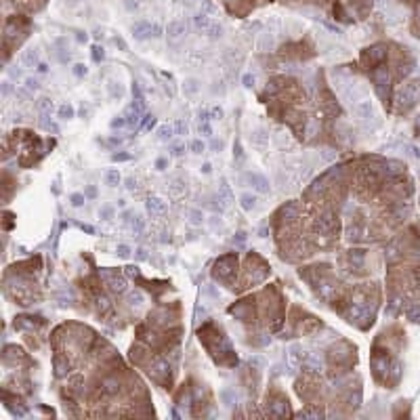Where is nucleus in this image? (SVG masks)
<instances>
[{
  "label": "nucleus",
  "mask_w": 420,
  "mask_h": 420,
  "mask_svg": "<svg viewBox=\"0 0 420 420\" xmlns=\"http://www.w3.org/2000/svg\"><path fill=\"white\" fill-rule=\"evenodd\" d=\"M387 57V50L383 44H374L370 48H366L364 50V55H362V61L366 65H374V63H381V61Z\"/></svg>",
  "instance_id": "1"
},
{
  "label": "nucleus",
  "mask_w": 420,
  "mask_h": 420,
  "mask_svg": "<svg viewBox=\"0 0 420 420\" xmlns=\"http://www.w3.org/2000/svg\"><path fill=\"white\" fill-rule=\"evenodd\" d=\"M160 34V27L158 25H151L149 21H139L132 25V36L137 40H145L149 36H158Z\"/></svg>",
  "instance_id": "2"
},
{
  "label": "nucleus",
  "mask_w": 420,
  "mask_h": 420,
  "mask_svg": "<svg viewBox=\"0 0 420 420\" xmlns=\"http://www.w3.org/2000/svg\"><path fill=\"white\" fill-rule=\"evenodd\" d=\"M248 181L252 183V187L257 189L259 193H269V189H271L269 181L265 179L263 175H259V172H250V175H248Z\"/></svg>",
  "instance_id": "3"
},
{
  "label": "nucleus",
  "mask_w": 420,
  "mask_h": 420,
  "mask_svg": "<svg viewBox=\"0 0 420 420\" xmlns=\"http://www.w3.org/2000/svg\"><path fill=\"white\" fill-rule=\"evenodd\" d=\"M250 143H252L254 147H259V149L267 147V145H269V132L263 130V128L252 130V132H250Z\"/></svg>",
  "instance_id": "4"
},
{
  "label": "nucleus",
  "mask_w": 420,
  "mask_h": 420,
  "mask_svg": "<svg viewBox=\"0 0 420 420\" xmlns=\"http://www.w3.org/2000/svg\"><path fill=\"white\" fill-rule=\"evenodd\" d=\"M183 36H185V23H181V21L168 23V40L170 42H177V40H181Z\"/></svg>",
  "instance_id": "5"
},
{
  "label": "nucleus",
  "mask_w": 420,
  "mask_h": 420,
  "mask_svg": "<svg viewBox=\"0 0 420 420\" xmlns=\"http://www.w3.org/2000/svg\"><path fill=\"white\" fill-rule=\"evenodd\" d=\"M105 278H107V282H109V288L114 290V292H118V294H122L126 290V280L124 278H118V275H114V273H103Z\"/></svg>",
  "instance_id": "6"
},
{
  "label": "nucleus",
  "mask_w": 420,
  "mask_h": 420,
  "mask_svg": "<svg viewBox=\"0 0 420 420\" xmlns=\"http://www.w3.org/2000/svg\"><path fill=\"white\" fill-rule=\"evenodd\" d=\"M147 212L151 214H164L166 212V202L164 200H160V198H149L147 200Z\"/></svg>",
  "instance_id": "7"
},
{
  "label": "nucleus",
  "mask_w": 420,
  "mask_h": 420,
  "mask_svg": "<svg viewBox=\"0 0 420 420\" xmlns=\"http://www.w3.org/2000/svg\"><path fill=\"white\" fill-rule=\"evenodd\" d=\"M315 227L322 233H330L332 227H334V217H330V214H322V217L315 221Z\"/></svg>",
  "instance_id": "8"
},
{
  "label": "nucleus",
  "mask_w": 420,
  "mask_h": 420,
  "mask_svg": "<svg viewBox=\"0 0 420 420\" xmlns=\"http://www.w3.org/2000/svg\"><path fill=\"white\" fill-rule=\"evenodd\" d=\"M351 4L355 6L357 15H360V17H364V15H368V11H370V8H372V0H353Z\"/></svg>",
  "instance_id": "9"
},
{
  "label": "nucleus",
  "mask_w": 420,
  "mask_h": 420,
  "mask_svg": "<svg viewBox=\"0 0 420 420\" xmlns=\"http://www.w3.org/2000/svg\"><path fill=\"white\" fill-rule=\"evenodd\" d=\"M103 179H105V185H109V187H116L118 183H120V172L116 170V168H109V170H105V175H103Z\"/></svg>",
  "instance_id": "10"
},
{
  "label": "nucleus",
  "mask_w": 420,
  "mask_h": 420,
  "mask_svg": "<svg viewBox=\"0 0 420 420\" xmlns=\"http://www.w3.org/2000/svg\"><path fill=\"white\" fill-rule=\"evenodd\" d=\"M219 200L221 202H225V204H229L231 200H233V193H231V187H229V183L227 181H223L221 185H219Z\"/></svg>",
  "instance_id": "11"
},
{
  "label": "nucleus",
  "mask_w": 420,
  "mask_h": 420,
  "mask_svg": "<svg viewBox=\"0 0 420 420\" xmlns=\"http://www.w3.org/2000/svg\"><path fill=\"white\" fill-rule=\"evenodd\" d=\"M172 135H177L175 126H172V124H162L158 128V139L160 141H168V139H172Z\"/></svg>",
  "instance_id": "12"
},
{
  "label": "nucleus",
  "mask_w": 420,
  "mask_h": 420,
  "mask_svg": "<svg viewBox=\"0 0 420 420\" xmlns=\"http://www.w3.org/2000/svg\"><path fill=\"white\" fill-rule=\"evenodd\" d=\"M240 204H242L244 210H252L254 206H257V198L250 196V193H244V196L240 198Z\"/></svg>",
  "instance_id": "13"
},
{
  "label": "nucleus",
  "mask_w": 420,
  "mask_h": 420,
  "mask_svg": "<svg viewBox=\"0 0 420 420\" xmlns=\"http://www.w3.org/2000/svg\"><path fill=\"white\" fill-rule=\"evenodd\" d=\"M21 61H23L25 65H29V67H32V65L36 63V61H38V50H36V48H29V50H25V53H23V57H21Z\"/></svg>",
  "instance_id": "14"
},
{
  "label": "nucleus",
  "mask_w": 420,
  "mask_h": 420,
  "mask_svg": "<svg viewBox=\"0 0 420 420\" xmlns=\"http://www.w3.org/2000/svg\"><path fill=\"white\" fill-rule=\"evenodd\" d=\"M57 114H59V118H61V120H69V118H74V107L65 103V105H61V107H59Z\"/></svg>",
  "instance_id": "15"
},
{
  "label": "nucleus",
  "mask_w": 420,
  "mask_h": 420,
  "mask_svg": "<svg viewBox=\"0 0 420 420\" xmlns=\"http://www.w3.org/2000/svg\"><path fill=\"white\" fill-rule=\"evenodd\" d=\"M128 301H130V305H137L139 307V305H143V301H145V299H143V294L139 290H135V292H130Z\"/></svg>",
  "instance_id": "16"
},
{
  "label": "nucleus",
  "mask_w": 420,
  "mask_h": 420,
  "mask_svg": "<svg viewBox=\"0 0 420 420\" xmlns=\"http://www.w3.org/2000/svg\"><path fill=\"white\" fill-rule=\"evenodd\" d=\"M116 254H118L120 259H128V257H130V248H128L126 244H120L118 248H116Z\"/></svg>",
  "instance_id": "17"
},
{
  "label": "nucleus",
  "mask_w": 420,
  "mask_h": 420,
  "mask_svg": "<svg viewBox=\"0 0 420 420\" xmlns=\"http://www.w3.org/2000/svg\"><path fill=\"white\" fill-rule=\"evenodd\" d=\"M189 149L193 151V153H202L204 149H206V145L200 141V139H196V141H191V145H189Z\"/></svg>",
  "instance_id": "18"
},
{
  "label": "nucleus",
  "mask_w": 420,
  "mask_h": 420,
  "mask_svg": "<svg viewBox=\"0 0 420 420\" xmlns=\"http://www.w3.org/2000/svg\"><path fill=\"white\" fill-rule=\"evenodd\" d=\"M200 135H204V137H212L210 122H200Z\"/></svg>",
  "instance_id": "19"
},
{
  "label": "nucleus",
  "mask_w": 420,
  "mask_h": 420,
  "mask_svg": "<svg viewBox=\"0 0 420 420\" xmlns=\"http://www.w3.org/2000/svg\"><path fill=\"white\" fill-rule=\"evenodd\" d=\"M50 107H53V101H50V99L42 97V99L38 101V109H40V111H46V109H50Z\"/></svg>",
  "instance_id": "20"
},
{
  "label": "nucleus",
  "mask_w": 420,
  "mask_h": 420,
  "mask_svg": "<svg viewBox=\"0 0 420 420\" xmlns=\"http://www.w3.org/2000/svg\"><path fill=\"white\" fill-rule=\"evenodd\" d=\"M187 130H189V128H187L185 122H183V120H177V124H175V132H177V135H187Z\"/></svg>",
  "instance_id": "21"
},
{
  "label": "nucleus",
  "mask_w": 420,
  "mask_h": 420,
  "mask_svg": "<svg viewBox=\"0 0 420 420\" xmlns=\"http://www.w3.org/2000/svg\"><path fill=\"white\" fill-rule=\"evenodd\" d=\"M109 93H111V97H120L122 95V86L118 84V82H109Z\"/></svg>",
  "instance_id": "22"
},
{
  "label": "nucleus",
  "mask_w": 420,
  "mask_h": 420,
  "mask_svg": "<svg viewBox=\"0 0 420 420\" xmlns=\"http://www.w3.org/2000/svg\"><path fill=\"white\" fill-rule=\"evenodd\" d=\"M143 227H145V223H143V219H141V217H135V221H132V231H135V233H141V231H143Z\"/></svg>",
  "instance_id": "23"
},
{
  "label": "nucleus",
  "mask_w": 420,
  "mask_h": 420,
  "mask_svg": "<svg viewBox=\"0 0 420 420\" xmlns=\"http://www.w3.org/2000/svg\"><path fill=\"white\" fill-rule=\"evenodd\" d=\"M69 200H71V206H82V204L86 202V200H84V196H82V193H74V196H71Z\"/></svg>",
  "instance_id": "24"
},
{
  "label": "nucleus",
  "mask_w": 420,
  "mask_h": 420,
  "mask_svg": "<svg viewBox=\"0 0 420 420\" xmlns=\"http://www.w3.org/2000/svg\"><path fill=\"white\" fill-rule=\"evenodd\" d=\"M242 82H244L246 88H252V86H254V76H252V74H246V76L242 78Z\"/></svg>",
  "instance_id": "25"
},
{
  "label": "nucleus",
  "mask_w": 420,
  "mask_h": 420,
  "mask_svg": "<svg viewBox=\"0 0 420 420\" xmlns=\"http://www.w3.org/2000/svg\"><path fill=\"white\" fill-rule=\"evenodd\" d=\"M25 88H29V90H38V88H40L38 80H34V78H27V80H25Z\"/></svg>",
  "instance_id": "26"
},
{
  "label": "nucleus",
  "mask_w": 420,
  "mask_h": 420,
  "mask_svg": "<svg viewBox=\"0 0 420 420\" xmlns=\"http://www.w3.org/2000/svg\"><path fill=\"white\" fill-rule=\"evenodd\" d=\"M210 118H212V120H221V118H223V109H221L219 105L212 107V109H210Z\"/></svg>",
  "instance_id": "27"
},
{
  "label": "nucleus",
  "mask_w": 420,
  "mask_h": 420,
  "mask_svg": "<svg viewBox=\"0 0 420 420\" xmlns=\"http://www.w3.org/2000/svg\"><path fill=\"white\" fill-rule=\"evenodd\" d=\"M93 59H95V61H101V59H103V48H101V46H93Z\"/></svg>",
  "instance_id": "28"
},
{
  "label": "nucleus",
  "mask_w": 420,
  "mask_h": 420,
  "mask_svg": "<svg viewBox=\"0 0 420 420\" xmlns=\"http://www.w3.org/2000/svg\"><path fill=\"white\" fill-rule=\"evenodd\" d=\"M189 217H191V223H202V212L200 210H191Z\"/></svg>",
  "instance_id": "29"
},
{
  "label": "nucleus",
  "mask_w": 420,
  "mask_h": 420,
  "mask_svg": "<svg viewBox=\"0 0 420 420\" xmlns=\"http://www.w3.org/2000/svg\"><path fill=\"white\" fill-rule=\"evenodd\" d=\"M185 90H187V93H196V90H198V82L196 80H189L187 84H185Z\"/></svg>",
  "instance_id": "30"
},
{
  "label": "nucleus",
  "mask_w": 420,
  "mask_h": 420,
  "mask_svg": "<svg viewBox=\"0 0 420 420\" xmlns=\"http://www.w3.org/2000/svg\"><path fill=\"white\" fill-rule=\"evenodd\" d=\"M13 93V86H11V82H2V97H8Z\"/></svg>",
  "instance_id": "31"
},
{
  "label": "nucleus",
  "mask_w": 420,
  "mask_h": 420,
  "mask_svg": "<svg viewBox=\"0 0 420 420\" xmlns=\"http://www.w3.org/2000/svg\"><path fill=\"white\" fill-rule=\"evenodd\" d=\"M120 126H126V118H116V120H111V128H120Z\"/></svg>",
  "instance_id": "32"
},
{
  "label": "nucleus",
  "mask_w": 420,
  "mask_h": 420,
  "mask_svg": "<svg viewBox=\"0 0 420 420\" xmlns=\"http://www.w3.org/2000/svg\"><path fill=\"white\" fill-rule=\"evenodd\" d=\"M74 74H76L78 78H82V76H84V74H86V67H84V65H82V63H78V65H74Z\"/></svg>",
  "instance_id": "33"
},
{
  "label": "nucleus",
  "mask_w": 420,
  "mask_h": 420,
  "mask_svg": "<svg viewBox=\"0 0 420 420\" xmlns=\"http://www.w3.org/2000/svg\"><path fill=\"white\" fill-rule=\"evenodd\" d=\"M29 93H32L29 88H17V97H21V99H29V97H32Z\"/></svg>",
  "instance_id": "34"
},
{
  "label": "nucleus",
  "mask_w": 420,
  "mask_h": 420,
  "mask_svg": "<svg viewBox=\"0 0 420 420\" xmlns=\"http://www.w3.org/2000/svg\"><path fill=\"white\" fill-rule=\"evenodd\" d=\"M198 116H200V122H210V120H212V118H210V111H208V109H202Z\"/></svg>",
  "instance_id": "35"
},
{
  "label": "nucleus",
  "mask_w": 420,
  "mask_h": 420,
  "mask_svg": "<svg viewBox=\"0 0 420 420\" xmlns=\"http://www.w3.org/2000/svg\"><path fill=\"white\" fill-rule=\"evenodd\" d=\"M111 212H114V210H111L109 206H103L99 214H101V219H109V217H111Z\"/></svg>",
  "instance_id": "36"
},
{
  "label": "nucleus",
  "mask_w": 420,
  "mask_h": 420,
  "mask_svg": "<svg viewBox=\"0 0 420 420\" xmlns=\"http://www.w3.org/2000/svg\"><path fill=\"white\" fill-rule=\"evenodd\" d=\"M126 160H130L128 153H116L114 156V162H126Z\"/></svg>",
  "instance_id": "37"
},
{
  "label": "nucleus",
  "mask_w": 420,
  "mask_h": 420,
  "mask_svg": "<svg viewBox=\"0 0 420 420\" xmlns=\"http://www.w3.org/2000/svg\"><path fill=\"white\" fill-rule=\"evenodd\" d=\"M153 124H156V120H153V116H145V122H143V126H145V128H151Z\"/></svg>",
  "instance_id": "38"
},
{
  "label": "nucleus",
  "mask_w": 420,
  "mask_h": 420,
  "mask_svg": "<svg viewBox=\"0 0 420 420\" xmlns=\"http://www.w3.org/2000/svg\"><path fill=\"white\" fill-rule=\"evenodd\" d=\"M114 42H116V46H120L122 50H128V46H126V42H124V40H122V38H116V40H114Z\"/></svg>",
  "instance_id": "39"
},
{
  "label": "nucleus",
  "mask_w": 420,
  "mask_h": 420,
  "mask_svg": "<svg viewBox=\"0 0 420 420\" xmlns=\"http://www.w3.org/2000/svg\"><path fill=\"white\" fill-rule=\"evenodd\" d=\"M126 273H128V275H137V273H139V269L135 267V265H128V267H126Z\"/></svg>",
  "instance_id": "40"
},
{
  "label": "nucleus",
  "mask_w": 420,
  "mask_h": 420,
  "mask_svg": "<svg viewBox=\"0 0 420 420\" xmlns=\"http://www.w3.org/2000/svg\"><path fill=\"white\" fill-rule=\"evenodd\" d=\"M137 259H139V261H145V259H147L145 250H137Z\"/></svg>",
  "instance_id": "41"
},
{
  "label": "nucleus",
  "mask_w": 420,
  "mask_h": 420,
  "mask_svg": "<svg viewBox=\"0 0 420 420\" xmlns=\"http://www.w3.org/2000/svg\"><path fill=\"white\" fill-rule=\"evenodd\" d=\"M301 416H322V412H301Z\"/></svg>",
  "instance_id": "42"
},
{
  "label": "nucleus",
  "mask_w": 420,
  "mask_h": 420,
  "mask_svg": "<svg viewBox=\"0 0 420 420\" xmlns=\"http://www.w3.org/2000/svg\"><path fill=\"white\" fill-rule=\"evenodd\" d=\"M172 153H175V156H181V153H183V147H181V145H177V147H175V151H172Z\"/></svg>",
  "instance_id": "43"
},
{
  "label": "nucleus",
  "mask_w": 420,
  "mask_h": 420,
  "mask_svg": "<svg viewBox=\"0 0 420 420\" xmlns=\"http://www.w3.org/2000/svg\"><path fill=\"white\" fill-rule=\"evenodd\" d=\"M126 187H128V189H132V187H135V181L128 179V181H126Z\"/></svg>",
  "instance_id": "44"
},
{
  "label": "nucleus",
  "mask_w": 420,
  "mask_h": 420,
  "mask_svg": "<svg viewBox=\"0 0 420 420\" xmlns=\"http://www.w3.org/2000/svg\"><path fill=\"white\" fill-rule=\"evenodd\" d=\"M196 2H198V0H187V4H189V6H191V4H196Z\"/></svg>",
  "instance_id": "45"
}]
</instances>
